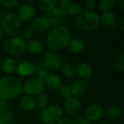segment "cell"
I'll return each mask as SVG.
<instances>
[{"label": "cell", "mask_w": 124, "mask_h": 124, "mask_svg": "<svg viewBox=\"0 0 124 124\" xmlns=\"http://www.w3.org/2000/svg\"><path fill=\"white\" fill-rule=\"evenodd\" d=\"M72 39L71 31L67 26L60 25L54 27L46 38L47 47L54 52L60 51L68 46Z\"/></svg>", "instance_id": "cell-1"}, {"label": "cell", "mask_w": 124, "mask_h": 124, "mask_svg": "<svg viewBox=\"0 0 124 124\" xmlns=\"http://www.w3.org/2000/svg\"><path fill=\"white\" fill-rule=\"evenodd\" d=\"M23 92L21 81L12 76L0 78V100L9 101L18 97Z\"/></svg>", "instance_id": "cell-2"}, {"label": "cell", "mask_w": 124, "mask_h": 124, "mask_svg": "<svg viewBox=\"0 0 124 124\" xmlns=\"http://www.w3.org/2000/svg\"><path fill=\"white\" fill-rule=\"evenodd\" d=\"M100 24V15L95 11L89 10L81 12L73 21L75 28L82 31H93Z\"/></svg>", "instance_id": "cell-3"}, {"label": "cell", "mask_w": 124, "mask_h": 124, "mask_svg": "<svg viewBox=\"0 0 124 124\" xmlns=\"http://www.w3.org/2000/svg\"><path fill=\"white\" fill-rule=\"evenodd\" d=\"M0 25L7 34L13 37L17 36L20 33L22 28V21L16 14L8 13L1 18Z\"/></svg>", "instance_id": "cell-4"}, {"label": "cell", "mask_w": 124, "mask_h": 124, "mask_svg": "<svg viewBox=\"0 0 124 124\" xmlns=\"http://www.w3.org/2000/svg\"><path fill=\"white\" fill-rule=\"evenodd\" d=\"M2 47L8 54L19 56L25 52L26 49V41L21 36H13L6 39L3 43Z\"/></svg>", "instance_id": "cell-5"}, {"label": "cell", "mask_w": 124, "mask_h": 124, "mask_svg": "<svg viewBox=\"0 0 124 124\" xmlns=\"http://www.w3.org/2000/svg\"><path fill=\"white\" fill-rule=\"evenodd\" d=\"M62 108L57 105H52L41 110L40 118L44 124H56L62 118Z\"/></svg>", "instance_id": "cell-6"}, {"label": "cell", "mask_w": 124, "mask_h": 124, "mask_svg": "<svg viewBox=\"0 0 124 124\" xmlns=\"http://www.w3.org/2000/svg\"><path fill=\"white\" fill-rule=\"evenodd\" d=\"M44 88V80L37 76L31 78L23 85V91L25 92V94L31 97L37 96L43 93Z\"/></svg>", "instance_id": "cell-7"}, {"label": "cell", "mask_w": 124, "mask_h": 124, "mask_svg": "<svg viewBox=\"0 0 124 124\" xmlns=\"http://www.w3.org/2000/svg\"><path fill=\"white\" fill-rule=\"evenodd\" d=\"M81 109L82 104L81 101L76 97H71L66 100L62 110L63 114H65L67 118L72 119L76 118L81 113Z\"/></svg>", "instance_id": "cell-8"}, {"label": "cell", "mask_w": 124, "mask_h": 124, "mask_svg": "<svg viewBox=\"0 0 124 124\" xmlns=\"http://www.w3.org/2000/svg\"><path fill=\"white\" fill-rule=\"evenodd\" d=\"M46 17L48 18L52 25L57 27L63 25L64 23L67 20L68 15L65 9L60 8L58 6H56L52 10L47 12Z\"/></svg>", "instance_id": "cell-9"}, {"label": "cell", "mask_w": 124, "mask_h": 124, "mask_svg": "<svg viewBox=\"0 0 124 124\" xmlns=\"http://www.w3.org/2000/svg\"><path fill=\"white\" fill-rule=\"evenodd\" d=\"M105 115L104 108L98 103L89 105L84 111V116L86 120L90 121H100Z\"/></svg>", "instance_id": "cell-10"}, {"label": "cell", "mask_w": 124, "mask_h": 124, "mask_svg": "<svg viewBox=\"0 0 124 124\" xmlns=\"http://www.w3.org/2000/svg\"><path fill=\"white\" fill-rule=\"evenodd\" d=\"M44 62L49 69L56 70L62 66V59L57 52L49 50L44 54Z\"/></svg>", "instance_id": "cell-11"}, {"label": "cell", "mask_w": 124, "mask_h": 124, "mask_svg": "<svg viewBox=\"0 0 124 124\" xmlns=\"http://www.w3.org/2000/svg\"><path fill=\"white\" fill-rule=\"evenodd\" d=\"M36 14V9L34 6L29 2L22 4L17 11V16L21 21L31 20Z\"/></svg>", "instance_id": "cell-12"}, {"label": "cell", "mask_w": 124, "mask_h": 124, "mask_svg": "<svg viewBox=\"0 0 124 124\" xmlns=\"http://www.w3.org/2000/svg\"><path fill=\"white\" fill-rule=\"evenodd\" d=\"M51 23L46 16H39L32 20L30 24L31 31L36 33L47 31L51 28Z\"/></svg>", "instance_id": "cell-13"}, {"label": "cell", "mask_w": 124, "mask_h": 124, "mask_svg": "<svg viewBox=\"0 0 124 124\" xmlns=\"http://www.w3.org/2000/svg\"><path fill=\"white\" fill-rule=\"evenodd\" d=\"M100 23L104 28L109 31H113L118 26V21L116 15L112 12H102L100 15Z\"/></svg>", "instance_id": "cell-14"}, {"label": "cell", "mask_w": 124, "mask_h": 124, "mask_svg": "<svg viewBox=\"0 0 124 124\" xmlns=\"http://www.w3.org/2000/svg\"><path fill=\"white\" fill-rule=\"evenodd\" d=\"M16 71L20 76L23 77L33 76L36 73L35 65L30 62H22L19 65H17Z\"/></svg>", "instance_id": "cell-15"}, {"label": "cell", "mask_w": 124, "mask_h": 124, "mask_svg": "<svg viewBox=\"0 0 124 124\" xmlns=\"http://www.w3.org/2000/svg\"><path fill=\"white\" fill-rule=\"evenodd\" d=\"M70 88L71 94L73 95L74 97L77 98L78 97H81L85 94L87 89V84L83 79L76 80L72 84Z\"/></svg>", "instance_id": "cell-16"}, {"label": "cell", "mask_w": 124, "mask_h": 124, "mask_svg": "<svg viewBox=\"0 0 124 124\" xmlns=\"http://www.w3.org/2000/svg\"><path fill=\"white\" fill-rule=\"evenodd\" d=\"M44 86L48 89L54 91L58 90V89L62 85V79L57 74H50L44 80Z\"/></svg>", "instance_id": "cell-17"}, {"label": "cell", "mask_w": 124, "mask_h": 124, "mask_svg": "<svg viewBox=\"0 0 124 124\" xmlns=\"http://www.w3.org/2000/svg\"><path fill=\"white\" fill-rule=\"evenodd\" d=\"M76 73L79 77L84 79H89L93 76V68L87 62H81L80 63L76 69Z\"/></svg>", "instance_id": "cell-18"}, {"label": "cell", "mask_w": 124, "mask_h": 124, "mask_svg": "<svg viewBox=\"0 0 124 124\" xmlns=\"http://www.w3.org/2000/svg\"><path fill=\"white\" fill-rule=\"evenodd\" d=\"M20 105L26 112H31L36 108V102L33 97L25 94L20 99Z\"/></svg>", "instance_id": "cell-19"}, {"label": "cell", "mask_w": 124, "mask_h": 124, "mask_svg": "<svg viewBox=\"0 0 124 124\" xmlns=\"http://www.w3.org/2000/svg\"><path fill=\"white\" fill-rule=\"evenodd\" d=\"M26 49L32 54H40L44 52V46L40 41L33 39L26 44Z\"/></svg>", "instance_id": "cell-20"}, {"label": "cell", "mask_w": 124, "mask_h": 124, "mask_svg": "<svg viewBox=\"0 0 124 124\" xmlns=\"http://www.w3.org/2000/svg\"><path fill=\"white\" fill-rule=\"evenodd\" d=\"M69 50L74 54H80L85 49V44L80 39H72L68 44Z\"/></svg>", "instance_id": "cell-21"}, {"label": "cell", "mask_w": 124, "mask_h": 124, "mask_svg": "<svg viewBox=\"0 0 124 124\" xmlns=\"http://www.w3.org/2000/svg\"><path fill=\"white\" fill-rule=\"evenodd\" d=\"M36 73L37 77L44 80L49 76V68L46 67L44 61H38L36 65Z\"/></svg>", "instance_id": "cell-22"}, {"label": "cell", "mask_w": 124, "mask_h": 124, "mask_svg": "<svg viewBox=\"0 0 124 124\" xmlns=\"http://www.w3.org/2000/svg\"><path fill=\"white\" fill-rule=\"evenodd\" d=\"M57 1L56 0H39L36 2L38 8L43 12H49L56 7Z\"/></svg>", "instance_id": "cell-23"}, {"label": "cell", "mask_w": 124, "mask_h": 124, "mask_svg": "<svg viewBox=\"0 0 124 124\" xmlns=\"http://www.w3.org/2000/svg\"><path fill=\"white\" fill-rule=\"evenodd\" d=\"M17 64L14 59L8 58L5 60L2 64V70L7 74H12L17 70Z\"/></svg>", "instance_id": "cell-24"}, {"label": "cell", "mask_w": 124, "mask_h": 124, "mask_svg": "<svg viewBox=\"0 0 124 124\" xmlns=\"http://www.w3.org/2000/svg\"><path fill=\"white\" fill-rule=\"evenodd\" d=\"M116 4L115 0H100L97 1V6L102 12H111Z\"/></svg>", "instance_id": "cell-25"}, {"label": "cell", "mask_w": 124, "mask_h": 124, "mask_svg": "<svg viewBox=\"0 0 124 124\" xmlns=\"http://www.w3.org/2000/svg\"><path fill=\"white\" fill-rule=\"evenodd\" d=\"M83 7L78 2H72L70 5L65 10L68 15L70 16H78L82 12Z\"/></svg>", "instance_id": "cell-26"}, {"label": "cell", "mask_w": 124, "mask_h": 124, "mask_svg": "<svg viewBox=\"0 0 124 124\" xmlns=\"http://www.w3.org/2000/svg\"><path fill=\"white\" fill-rule=\"evenodd\" d=\"M113 68L117 71H123L124 68V50L118 54L113 62Z\"/></svg>", "instance_id": "cell-27"}, {"label": "cell", "mask_w": 124, "mask_h": 124, "mask_svg": "<svg viewBox=\"0 0 124 124\" xmlns=\"http://www.w3.org/2000/svg\"><path fill=\"white\" fill-rule=\"evenodd\" d=\"M106 115L110 119L117 120V119H120L122 117L123 112H122L121 109H120L118 108L112 107L107 110Z\"/></svg>", "instance_id": "cell-28"}, {"label": "cell", "mask_w": 124, "mask_h": 124, "mask_svg": "<svg viewBox=\"0 0 124 124\" xmlns=\"http://www.w3.org/2000/svg\"><path fill=\"white\" fill-rule=\"evenodd\" d=\"M62 73L68 78H73L76 75L75 68L70 64H65L62 68Z\"/></svg>", "instance_id": "cell-29"}, {"label": "cell", "mask_w": 124, "mask_h": 124, "mask_svg": "<svg viewBox=\"0 0 124 124\" xmlns=\"http://www.w3.org/2000/svg\"><path fill=\"white\" fill-rule=\"evenodd\" d=\"M36 102V106L40 110H43L44 109L48 107V104H49L48 96L44 93H41L39 95H38V97Z\"/></svg>", "instance_id": "cell-30"}, {"label": "cell", "mask_w": 124, "mask_h": 124, "mask_svg": "<svg viewBox=\"0 0 124 124\" xmlns=\"http://www.w3.org/2000/svg\"><path fill=\"white\" fill-rule=\"evenodd\" d=\"M58 93L62 98L65 100H68L72 97L70 86L65 84H62L60 86V87L58 89Z\"/></svg>", "instance_id": "cell-31"}, {"label": "cell", "mask_w": 124, "mask_h": 124, "mask_svg": "<svg viewBox=\"0 0 124 124\" xmlns=\"http://www.w3.org/2000/svg\"><path fill=\"white\" fill-rule=\"evenodd\" d=\"M0 4L7 8H15L19 5V1L17 0H0Z\"/></svg>", "instance_id": "cell-32"}, {"label": "cell", "mask_w": 124, "mask_h": 124, "mask_svg": "<svg viewBox=\"0 0 124 124\" xmlns=\"http://www.w3.org/2000/svg\"><path fill=\"white\" fill-rule=\"evenodd\" d=\"M9 105L8 101L0 100V115H4L9 111Z\"/></svg>", "instance_id": "cell-33"}, {"label": "cell", "mask_w": 124, "mask_h": 124, "mask_svg": "<svg viewBox=\"0 0 124 124\" xmlns=\"http://www.w3.org/2000/svg\"><path fill=\"white\" fill-rule=\"evenodd\" d=\"M33 32L32 31H31V30H25V31H24L23 32L21 38L25 41H29L31 40V39L33 38Z\"/></svg>", "instance_id": "cell-34"}, {"label": "cell", "mask_w": 124, "mask_h": 124, "mask_svg": "<svg viewBox=\"0 0 124 124\" xmlns=\"http://www.w3.org/2000/svg\"><path fill=\"white\" fill-rule=\"evenodd\" d=\"M86 8L89 11H94V9L97 7V1L95 0H88L85 3Z\"/></svg>", "instance_id": "cell-35"}, {"label": "cell", "mask_w": 124, "mask_h": 124, "mask_svg": "<svg viewBox=\"0 0 124 124\" xmlns=\"http://www.w3.org/2000/svg\"><path fill=\"white\" fill-rule=\"evenodd\" d=\"M59 6L60 8L66 10L68 9V7L70 5V4L72 3V1L70 0H60L59 1H57Z\"/></svg>", "instance_id": "cell-36"}, {"label": "cell", "mask_w": 124, "mask_h": 124, "mask_svg": "<svg viewBox=\"0 0 124 124\" xmlns=\"http://www.w3.org/2000/svg\"><path fill=\"white\" fill-rule=\"evenodd\" d=\"M3 116H4V121H5L6 124H11V122L12 121L13 118H14L13 113L11 111L9 110L5 114H4Z\"/></svg>", "instance_id": "cell-37"}, {"label": "cell", "mask_w": 124, "mask_h": 124, "mask_svg": "<svg viewBox=\"0 0 124 124\" xmlns=\"http://www.w3.org/2000/svg\"><path fill=\"white\" fill-rule=\"evenodd\" d=\"M73 124H92L84 117H77L73 121Z\"/></svg>", "instance_id": "cell-38"}, {"label": "cell", "mask_w": 124, "mask_h": 124, "mask_svg": "<svg viewBox=\"0 0 124 124\" xmlns=\"http://www.w3.org/2000/svg\"><path fill=\"white\" fill-rule=\"evenodd\" d=\"M56 124H73V121L67 117H62Z\"/></svg>", "instance_id": "cell-39"}, {"label": "cell", "mask_w": 124, "mask_h": 124, "mask_svg": "<svg viewBox=\"0 0 124 124\" xmlns=\"http://www.w3.org/2000/svg\"><path fill=\"white\" fill-rule=\"evenodd\" d=\"M118 28L120 29L121 31H124V20H121V21L120 22V23L118 24Z\"/></svg>", "instance_id": "cell-40"}, {"label": "cell", "mask_w": 124, "mask_h": 124, "mask_svg": "<svg viewBox=\"0 0 124 124\" xmlns=\"http://www.w3.org/2000/svg\"><path fill=\"white\" fill-rule=\"evenodd\" d=\"M118 4H119V6H120V8H121V11H122V12H124V0H120V1H119V2H118Z\"/></svg>", "instance_id": "cell-41"}, {"label": "cell", "mask_w": 124, "mask_h": 124, "mask_svg": "<svg viewBox=\"0 0 124 124\" xmlns=\"http://www.w3.org/2000/svg\"><path fill=\"white\" fill-rule=\"evenodd\" d=\"M0 124H6L3 115H0Z\"/></svg>", "instance_id": "cell-42"}, {"label": "cell", "mask_w": 124, "mask_h": 124, "mask_svg": "<svg viewBox=\"0 0 124 124\" xmlns=\"http://www.w3.org/2000/svg\"><path fill=\"white\" fill-rule=\"evenodd\" d=\"M3 36H4V31L2 30L1 25H0V40L3 38Z\"/></svg>", "instance_id": "cell-43"}, {"label": "cell", "mask_w": 124, "mask_h": 124, "mask_svg": "<svg viewBox=\"0 0 124 124\" xmlns=\"http://www.w3.org/2000/svg\"><path fill=\"white\" fill-rule=\"evenodd\" d=\"M108 124V122L104 121V122H101V123H99V124Z\"/></svg>", "instance_id": "cell-44"}, {"label": "cell", "mask_w": 124, "mask_h": 124, "mask_svg": "<svg viewBox=\"0 0 124 124\" xmlns=\"http://www.w3.org/2000/svg\"><path fill=\"white\" fill-rule=\"evenodd\" d=\"M1 18H2V17H1V13L0 12V22H1Z\"/></svg>", "instance_id": "cell-45"}]
</instances>
